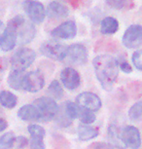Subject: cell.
<instances>
[{"mask_svg": "<svg viewBox=\"0 0 142 149\" xmlns=\"http://www.w3.org/2000/svg\"><path fill=\"white\" fill-rule=\"evenodd\" d=\"M93 65L97 80L106 91L110 92L119 75V63L110 55H100L94 58Z\"/></svg>", "mask_w": 142, "mask_h": 149, "instance_id": "6da1fadb", "label": "cell"}, {"mask_svg": "<svg viewBox=\"0 0 142 149\" xmlns=\"http://www.w3.org/2000/svg\"><path fill=\"white\" fill-rule=\"evenodd\" d=\"M26 19L21 15L14 17L8 22L6 29L0 36V49L3 52H9L15 48L18 43V33L19 27L24 24Z\"/></svg>", "mask_w": 142, "mask_h": 149, "instance_id": "7a4b0ae2", "label": "cell"}, {"mask_svg": "<svg viewBox=\"0 0 142 149\" xmlns=\"http://www.w3.org/2000/svg\"><path fill=\"white\" fill-rule=\"evenodd\" d=\"M38 110L40 121L39 122L47 123L54 120L55 115L57 113L58 106L55 100H52L50 97H39L35 100L32 103Z\"/></svg>", "mask_w": 142, "mask_h": 149, "instance_id": "3957f363", "label": "cell"}, {"mask_svg": "<svg viewBox=\"0 0 142 149\" xmlns=\"http://www.w3.org/2000/svg\"><path fill=\"white\" fill-rule=\"evenodd\" d=\"M35 52L30 48H21L11 58V66L14 70L24 71L34 63Z\"/></svg>", "mask_w": 142, "mask_h": 149, "instance_id": "277c9868", "label": "cell"}, {"mask_svg": "<svg viewBox=\"0 0 142 149\" xmlns=\"http://www.w3.org/2000/svg\"><path fill=\"white\" fill-rule=\"evenodd\" d=\"M64 61L73 65H83L88 61V52L84 45L72 44L66 47Z\"/></svg>", "mask_w": 142, "mask_h": 149, "instance_id": "5b68a950", "label": "cell"}, {"mask_svg": "<svg viewBox=\"0 0 142 149\" xmlns=\"http://www.w3.org/2000/svg\"><path fill=\"white\" fill-rule=\"evenodd\" d=\"M41 54L55 61H63L65 57L66 47L62 43L55 40L46 41L40 47Z\"/></svg>", "mask_w": 142, "mask_h": 149, "instance_id": "8992f818", "label": "cell"}, {"mask_svg": "<svg viewBox=\"0 0 142 149\" xmlns=\"http://www.w3.org/2000/svg\"><path fill=\"white\" fill-rule=\"evenodd\" d=\"M24 12L33 24H41L46 17V9L44 5L36 0H26L23 4Z\"/></svg>", "mask_w": 142, "mask_h": 149, "instance_id": "52a82bcc", "label": "cell"}, {"mask_svg": "<svg viewBox=\"0 0 142 149\" xmlns=\"http://www.w3.org/2000/svg\"><path fill=\"white\" fill-rule=\"evenodd\" d=\"M123 44L127 49H136L142 45V26L140 24H132L123 35Z\"/></svg>", "mask_w": 142, "mask_h": 149, "instance_id": "ba28073f", "label": "cell"}, {"mask_svg": "<svg viewBox=\"0 0 142 149\" xmlns=\"http://www.w3.org/2000/svg\"><path fill=\"white\" fill-rule=\"evenodd\" d=\"M45 85L44 75L38 70L28 72L24 75L23 81V90L29 93H37Z\"/></svg>", "mask_w": 142, "mask_h": 149, "instance_id": "9c48e42d", "label": "cell"}, {"mask_svg": "<svg viewBox=\"0 0 142 149\" xmlns=\"http://www.w3.org/2000/svg\"><path fill=\"white\" fill-rule=\"evenodd\" d=\"M121 140L126 147L138 149L141 145V136L138 129L133 126H127L121 131Z\"/></svg>", "mask_w": 142, "mask_h": 149, "instance_id": "30bf717a", "label": "cell"}, {"mask_svg": "<svg viewBox=\"0 0 142 149\" xmlns=\"http://www.w3.org/2000/svg\"><path fill=\"white\" fill-rule=\"evenodd\" d=\"M76 102L81 107L89 109L93 112L98 110L101 107V100H100L99 97L91 92L81 93L77 97Z\"/></svg>", "mask_w": 142, "mask_h": 149, "instance_id": "8fae6325", "label": "cell"}, {"mask_svg": "<svg viewBox=\"0 0 142 149\" xmlns=\"http://www.w3.org/2000/svg\"><path fill=\"white\" fill-rule=\"evenodd\" d=\"M77 34V26L74 21L62 22L51 31L52 37L57 39H72Z\"/></svg>", "mask_w": 142, "mask_h": 149, "instance_id": "7c38bea8", "label": "cell"}, {"mask_svg": "<svg viewBox=\"0 0 142 149\" xmlns=\"http://www.w3.org/2000/svg\"><path fill=\"white\" fill-rule=\"evenodd\" d=\"M60 80L63 86L68 90H76L81 84V76L76 69L72 67H66L60 73Z\"/></svg>", "mask_w": 142, "mask_h": 149, "instance_id": "4fadbf2b", "label": "cell"}, {"mask_svg": "<svg viewBox=\"0 0 142 149\" xmlns=\"http://www.w3.org/2000/svg\"><path fill=\"white\" fill-rule=\"evenodd\" d=\"M27 130L31 136L30 149H45V143H44V136L46 134L45 130L36 124L29 125L27 127Z\"/></svg>", "mask_w": 142, "mask_h": 149, "instance_id": "5bb4252c", "label": "cell"}, {"mask_svg": "<svg viewBox=\"0 0 142 149\" xmlns=\"http://www.w3.org/2000/svg\"><path fill=\"white\" fill-rule=\"evenodd\" d=\"M68 14V8L57 1H52L46 9V16H48L50 19H63L67 17Z\"/></svg>", "mask_w": 142, "mask_h": 149, "instance_id": "9a60e30c", "label": "cell"}, {"mask_svg": "<svg viewBox=\"0 0 142 149\" xmlns=\"http://www.w3.org/2000/svg\"><path fill=\"white\" fill-rule=\"evenodd\" d=\"M35 36V27L28 22H24V24L19 27L18 33V43L19 44H27L34 38Z\"/></svg>", "mask_w": 142, "mask_h": 149, "instance_id": "2e32d148", "label": "cell"}, {"mask_svg": "<svg viewBox=\"0 0 142 149\" xmlns=\"http://www.w3.org/2000/svg\"><path fill=\"white\" fill-rule=\"evenodd\" d=\"M18 116L19 119L27 121V122H39L40 121L38 110L33 104H26L19 108L18 111Z\"/></svg>", "mask_w": 142, "mask_h": 149, "instance_id": "e0dca14e", "label": "cell"}, {"mask_svg": "<svg viewBox=\"0 0 142 149\" xmlns=\"http://www.w3.org/2000/svg\"><path fill=\"white\" fill-rule=\"evenodd\" d=\"M119 29V22L113 17H106L101 21L100 31L103 34H114Z\"/></svg>", "mask_w": 142, "mask_h": 149, "instance_id": "ac0fdd59", "label": "cell"}, {"mask_svg": "<svg viewBox=\"0 0 142 149\" xmlns=\"http://www.w3.org/2000/svg\"><path fill=\"white\" fill-rule=\"evenodd\" d=\"M78 136L81 140L87 141V140L93 139L98 136V129L93 127V126L83 124L78 127Z\"/></svg>", "mask_w": 142, "mask_h": 149, "instance_id": "d6986e66", "label": "cell"}, {"mask_svg": "<svg viewBox=\"0 0 142 149\" xmlns=\"http://www.w3.org/2000/svg\"><path fill=\"white\" fill-rule=\"evenodd\" d=\"M24 72L19 70H12L8 76V84L14 90H23V81L24 78Z\"/></svg>", "mask_w": 142, "mask_h": 149, "instance_id": "ffe728a7", "label": "cell"}, {"mask_svg": "<svg viewBox=\"0 0 142 149\" xmlns=\"http://www.w3.org/2000/svg\"><path fill=\"white\" fill-rule=\"evenodd\" d=\"M18 103V97L15 94L9 91L0 92V104L3 107L12 109Z\"/></svg>", "mask_w": 142, "mask_h": 149, "instance_id": "44dd1931", "label": "cell"}, {"mask_svg": "<svg viewBox=\"0 0 142 149\" xmlns=\"http://www.w3.org/2000/svg\"><path fill=\"white\" fill-rule=\"evenodd\" d=\"M108 137H109L111 144L116 146L119 149H125L126 146L124 145V143L121 140V134H120L119 129L117 128L116 125H110L109 129H108Z\"/></svg>", "mask_w": 142, "mask_h": 149, "instance_id": "7402d4cb", "label": "cell"}, {"mask_svg": "<svg viewBox=\"0 0 142 149\" xmlns=\"http://www.w3.org/2000/svg\"><path fill=\"white\" fill-rule=\"evenodd\" d=\"M78 117H79L81 122L85 125H90L96 121V115L93 111L81 107L79 105H78Z\"/></svg>", "mask_w": 142, "mask_h": 149, "instance_id": "603a6c76", "label": "cell"}, {"mask_svg": "<svg viewBox=\"0 0 142 149\" xmlns=\"http://www.w3.org/2000/svg\"><path fill=\"white\" fill-rule=\"evenodd\" d=\"M55 120H57V124H58L60 127H68V126L71 125L72 121H73L68 117L63 104L60 106V107H58L57 113L55 115Z\"/></svg>", "mask_w": 142, "mask_h": 149, "instance_id": "cb8c5ba5", "label": "cell"}, {"mask_svg": "<svg viewBox=\"0 0 142 149\" xmlns=\"http://www.w3.org/2000/svg\"><path fill=\"white\" fill-rule=\"evenodd\" d=\"M105 3L116 10L129 9L133 6L132 0H105Z\"/></svg>", "mask_w": 142, "mask_h": 149, "instance_id": "d4e9b609", "label": "cell"}, {"mask_svg": "<svg viewBox=\"0 0 142 149\" xmlns=\"http://www.w3.org/2000/svg\"><path fill=\"white\" fill-rule=\"evenodd\" d=\"M47 92H48V94L50 95H52L55 100H60V98H62L63 94H64L62 85H60L57 80H54L50 84Z\"/></svg>", "mask_w": 142, "mask_h": 149, "instance_id": "484cf974", "label": "cell"}, {"mask_svg": "<svg viewBox=\"0 0 142 149\" xmlns=\"http://www.w3.org/2000/svg\"><path fill=\"white\" fill-rule=\"evenodd\" d=\"M16 142V136L13 132H8L0 136V149H9Z\"/></svg>", "mask_w": 142, "mask_h": 149, "instance_id": "4316f807", "label": "cell"}, {"mask_svg": "<svg viewBox=\"0 0 142 149\" xmlns=\"http://www.w3.org/2000/svg\"><path fill=\"white\" fill-rule=\"evenodd\" d=\"M129 116L133 121H138L142 119V100H139L130 107L129 111Z\"/></svg>", "mask_w": 142, "mask_h": 149, "instance_id": "83f0119b", "label": "cell"}, {"mask_svg": "<svg viewBox=\"0 0 142 149\" xmlns=\"http://www.w3.org/2000/svg\"><path fill=\"white\" fill-rule=\"evenodd\" d=\"M64 109L67 113L68 117L71 120H74L75 118L78 117V106L72 102H66L65 103H63Z\"/></svg>", "mask_w": 142, "mask_h": 149, "instance_id": "f1b7e54d", "label": "cell"}, {"mask_svg": "<svg viewBox=\"0 0 142 149\" xmlns=\"http://www.w3.org/2000/svg\"><path fill=\"white\" fill-rule=\"evenodd\" d=\"M132 61L135 68L142 71V50H138V51H135L133 53Z\"/></svg>", "mask_w": 142, "mask_h": 149, "instance_id": "f546056e", "label": "cell"}, {"mask_svg": "<svg viewBox=\"0 0 142 149\" xmlns=\"http://www.w3.org/2000/svg\"><path fill=\"white\" fill-rule=\"evenodd\" d=\"M119 68L125 73H130L132 71V67L127 61H122L121 63H119Z\"/></svg>", "mask_w": 142, "mask_h": 149, "instance_id": "4dcf8cb0", "label": "cell"}, {"mask_svg": "<svg viewBox=\"0 0 142 149\" xmlns=\"http://www.w3.org/2000/svg\"><path fill=\"white\" fill-rule=\"evenodd\" d=\"M94 149H114L113 145L106 142H96L94 144Z\"/></svg>", "mask_w": 142, "mask_h": 149, "instance_id": "1f68e13d", "label": "cell"}, {"mask_svg": "<svg viewBox=\"0 0 142 149\" xmlns=\"http://www.w3.org/2000/svg\"><path fill=\"white\" fill-rule=\"evenodd\" d=\"M16 143H17V146H18V147L23 148L24 146L27 145L28 140H27L26 137H24V136H19V137H16Z\"/></svg>", "mask_w": 142, "mask_h": 149, "instance_id": "d6a6232c", "label": "cell"}, {"mask_svg": "<svg viewBox=\"0 0 142 149\" xmlns=\"http://www.w3.org/2000/svg\"><path fill=\"white\" fill-rule=\"evenodd\" d=\"M8 67V61L7 58L0 57V72H3Z\"/></svg>", "mask_w": 142, "mask_h": 149, "instance_id": "836d02e7", "label": "cell"}, {"mask_svg": "<svg viewBox=\"0 0 142 149\" xmlns=\"http://www.w3.org/2000/svg\"><path fill=\"white\" fill-rule=\"evenodd\" d=\"M8 127V123H7V121L3 119V118H1L0 117V133H1L2 131H4V130H6Z\"/></svg>", "mask_w": 142, "mask_h": 149, "instance_id": "e575fe53", "label": "cell"}, {"mask_svg": "<svg viewBox=\"0 0 142 149\" xmlns=\"http://www.w3.org/2000/svg\"><path fill=\"white\" fill-rule=\"evenodd\" d=\"M2 29H3V22H2L1 21H0V36H1V34H2Z\"/></svg>", "mask_w": 142, "mask_h": 149, "instance_id": "d590c367", "label": "cell"}, {"mask_svg": "<svg viewBox=\"0 0 142 149\" xmlns=\"http://www.w3.org/2000/svg\"><path fill=\"white\" fill-rule=\"evenodd\" d=\"M69 1H70L72 4H76V2L79 1V0H69Z\"/></svg>", "mask_w": 142, "mask_h": 149, "instance_id": "8d00e7d4", "label": "cell"}]
</instances>
